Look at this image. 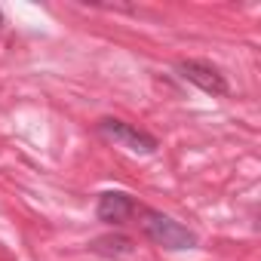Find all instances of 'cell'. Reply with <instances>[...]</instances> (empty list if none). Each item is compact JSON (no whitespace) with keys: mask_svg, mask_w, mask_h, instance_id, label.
<instances>
[{"mask_svg":"<svg viewBox=\"0 0 261 261\" xmlns=\"http://www.w3.org/2000/svg\"><path fill=\"white\" fill-rule=\"evenodd\" d=\"M101 133H105L108 139H114L117 145L129 148V151H142V154H151V151L157 148V142H154L151 136H145L142 129L129 126V123H123V120H101Z\"/></svg>","mask_w":261,"mask_h":261,"instance_id":"7a4b0ae2","label":"cell"},{"mask_svg":"<svg viewBox=\"0 0 261 261\" xmlns=\"http://www.w3.org/2000/svg\"><path fill=\"white\" fill-rule=\"evenodd\" d=\"M142 227H145V233H148L157 246H163V249H191V246L197 243V237H194L188 227H181L175 218L160 215V212H145Z\"/></svg>","mask_w":261,"mask_h":261,"instance_id":"6da1fadb","label":"cell"},{"mask_svg":"<svg viewBox=\"0 0 261 261\" xmlns=\"http://www.w3.org/2000/svg\"><path fill=\"white\" fill-rule=\"evenodd\" d=\"M133 212H136V203L129 200L126 194H105V197L98 200V218H101V221L123 224Z\"/></svg>","mask_w":261,"mask_h":261,"instance_id":"277c9868","label":"cell"},{"mask_svg":"<svg viewBox=\"0 0 261 261\" xmlns=\"http://www.w3.org/2000/svg\"><path fill=\"white\" fill-rule=\"evenodd\" d=\"M181 77L185 80H191V83H197L203 92H212V95H221V92H227V86H224V80H221V74L215 71V68H209V65H200V62H181Z\"/></svg>","mask_w":261,"mask_h":261,"instance_id":"3957f363","label":"cell"}]
</instances>
